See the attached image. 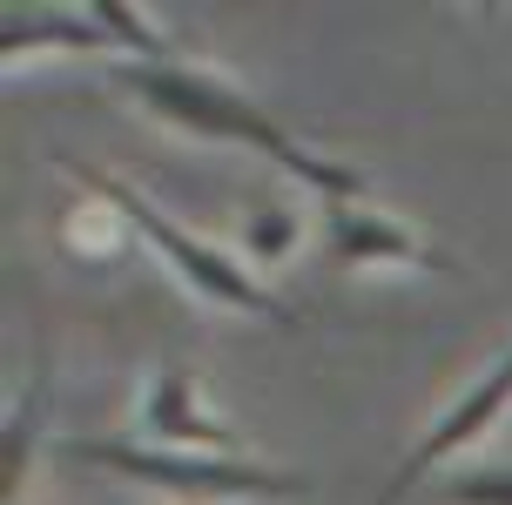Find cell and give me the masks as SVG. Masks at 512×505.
I'll use <instances>...</instances> for the list:
<instances>
[{
  "mask_svg": "<svg viewBox=\"0 0 512 505\" xmlns=\"http://www.w3.org/2000/svg\"><path fill=\"white\" fill-rule=\"evenodd\" d=\"M122 88H135L162 122L189 128V135H203V142H243V149L270 155L283 176L317 189L324 202H358L364 196V169L304 149L283 122H270L250 95H236L230 81H216L209 68H189V61H128Z\"/></svg>",
  "mask_w": 512,
  "mask_h": 505,
  "instance_id": "1",
  "label": "cell"
},
{
  "mask_svg": "<svg viewBox=\"0 0 512 505\" xmlns=\"http://www.w3.org/2000/svg\"><path fill=\"white\" fill-rule=\"evenodd\" d=\"M68 176L81 182V189H95L102 202H115L122 209V223L135 229V236H149L155 243V256L176 270L196 297H209V303H223V310H256V317H270V324H297V310L277 297V290H263V283L236 263V256H223L216 243H203V236H189L182 223H169L162 209H155L135 182H122V176H108V169H88V162H75V155H54Z\"/></svg>",
  "mask_w": 512,
  "mask_h": 505,
  "instance_id": "2",
  "label": "cell"
},
{
  "mask_svg": "<svg viewBox=\"0 0 512 505\" xmlns=\"http://www.w3.org/2000/svg\"><path fill=\"white\" fill-rule=\"evenodd\" d=\"M68 465H88V472H108V479L149 485V492H169V499H297L310 492L297 472H270V465H243V458H196V452H162V445H135V438H68L61 445Z\"/></svg>",
  "mask_w": 512,
  "mask_h": 505,
  "instance_id": "3",
  "label": "cell"
},
{
  "mask_svg": "<svg viewBox=\"0 0 512 505\" xmlns=\"http://www.w3.org/2000/svg\"><path fill=\"white\" fill-rule=\"evenodd\" d=\"M506 404H512V351L499 357V364H492L486 378L472 384V391H465V398L452 404V411H445V418H438L425 438H418V452H405V465L391 472V485H384V499H378V505H405V499H411V485L432 479L438 465H445V458H459L472 438H486V425L499 418V411H506Z\"/></svg>",
  "mask_w": 512,
  "mask_h": 505,
  "instance_id": "4",
  "label": "cell"
},
{
  "mask_svg": "<svg viewBox=\"0 0 512 505\" xmlns=\"http://www.w3.org/2000/svg\"><path fill=\"white\" fill-rule=\"evenodd\" d=\"M324 236H331L337 263H398V270H432V277H459V263L432 250L425 236H411L405 223H391L364 202H324Z\"/></svg>",
  "mask_w": 512,
  "mask_h": 505,
  "instance_id": "5",
  "label": "cell"
},
{
  "mask_svg": "<svg viewBox=\"0 0 512 505\" xmlns=\"http://www.w3.org/2000/svg\"><path fill=\"white\" fill-rule=\"evenodd\" d=\"M142 425H149V445H162V452H196V445H209V452H236V431L216 425V418L203 411L196 378H189L182 364H169V371L155 378L149 404H142Z\"/></svg>",
  "mask_w": 512,
  "mask_h": 505,
  "instance_id": "6",
  "label": "cell"
},
{
  "mask_svg": "<svg viewBox=\"0 0 512 505\" xmlns=\"http://www.w3.org/2000/svg\"><path fill=\"white\" fill-rule=\"evenodd\" d=\"M27 48H115L108 41V27L95 14H61V7H7V21H0V54L14 61Z\"/></svg>",
  "mask_w": 512,
  "mask_h": 505,
  "instance_id": "7",
  "label": "cell"
},
{
  "mask_svg": "<svg viewBox=\"0 0 512 505\" xmlns=\"http://www.w3.org/2000/svg\"><path fill=\"white\" fill-rule=\"evenodd\" d=\"M88 14L108 27V41H115V48L142 54V61H169V41H162V34H155V27L135 14V7H122V0H95Z\"/></svg>",
  "mask_w": 512,
  "mask_h": 505,
  "instance_id": "8",
  "label": "cell"
},
{
  "mask_svg": "<svg viewBox=\"0 0 512 505\" xmlns=\"http://www.w3.org/2000/svg\"><path fill=\"white\" fill-rule=\"evenodd\" d=\"M445 499L452 505H512V465H479V472L445 479Z\"/></svg>",
  "mask_w": 512,
  "mask_h": 505,
  "instance_id": "9",
  "label": "cell"
},
{
  "mask_svg": "<svg viewBox=\"0 0 512 505\" xmlns=\"http://www.w3.org/2000/svg\"><path fill=\"white\" fill-rule=\"evenodd\" d=\"M290 236H297V216H290V209H263V216H250V229H243L250 256H263V263L290 250Z\"/></svg>",
  "mask_w": 512,
  "mask_h": 505,
  "instance_id": "10",
  "label": "cell"
},
{
  "mask_svg": "<svg viewBox=\"0 0 512 505\" xmlns=\"http://www.w3.org/2000/svg\"><path fill=\"white\" fill-rule=\"evenodd\" d=\"M236 505H250V499H236Z\"/></svg>",
  "mask_w": 512,
  "mask_h": 505,
  "instance_id": "11",
  "label": "cell"
}]
</instances>
